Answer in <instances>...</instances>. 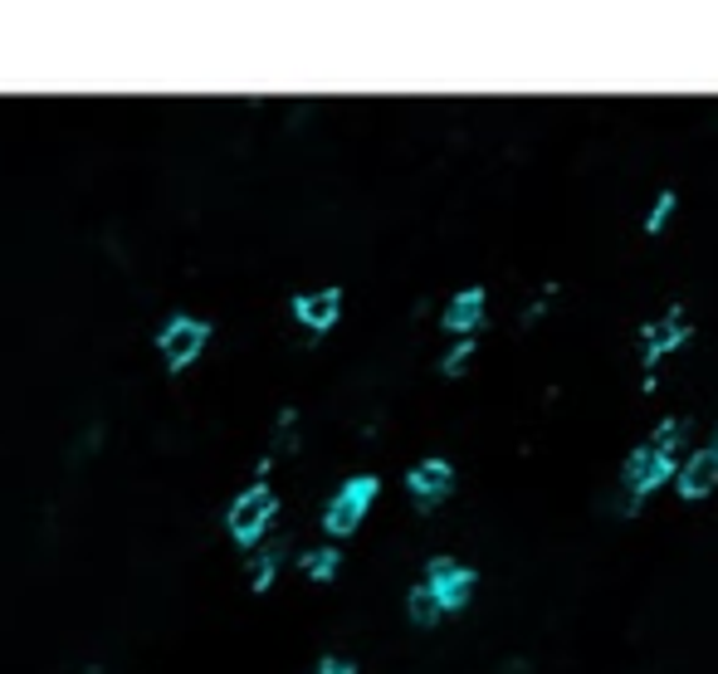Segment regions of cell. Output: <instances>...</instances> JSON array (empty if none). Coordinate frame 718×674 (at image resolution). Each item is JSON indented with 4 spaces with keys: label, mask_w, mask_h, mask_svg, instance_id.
Wrapping results in <instances>:
<instances>
[{
    "label": "cell",
    "mask_w": 718,
    "mask_h": 674,
    "mask_svg": "<svg viewBox=\"0 0 718 674\" xmlns=\"http://www.w3.org/2000/svg\"><path fill=\"white\" fill-rule=\"evenodd\" d=\"M679 445H684V420H659L655 435L640 440V445L626 455V465H620V479H626L630 494L645 498V494H655L659 484H669V479L679 474V465H675Z\"/></svg>",
    "instance_id": "obj_1"
},
{
    "label": "cell",
    "mask_w": 718,
    "mask_h": 674,
    "mask_svg": "<svg viewBox=\"0 0 718 674\" xmlns=\"http://www.w3.org/2000/svg\"><path fill=\"white\" fill-rule=\"evenodd\" d=\"M376 494H382V479H376V474H352L343 488H337L333 498H328V508H323V527H328L333 537L357 533Z\"/></svg>",
    "instance_id": "obj_2"
},
{
    "label": "cell",
    "mask_w": 718,
    "mask_h": 674,
    "mask_svg": "<svg viewBox=\"0 0 718 674\" xmlns=\"http://www.w3.org/2000/svg\"><path fill=\"white\" fill-rule=\"evenodd\" d=\"M274 513H279V498H274V488L259 479V484H249L245 494L230 504L226 527H230V537H235L240 547H249V543H259V537H265V527L274 523Z\"/></svg>",
    "instance_id": "obj_3"
},
{
    "label": "cell",
    "mask_w": 718,
    "mask_h": 674,
    "mask_svg": "<svg viewBox=\"0 0 718 674\" xmlns=\"http://www.w3.org/2000/svg\"><path fill=\"white\" fill-rule=\"evenodd\" d=\"M206 342H210V322L196 318V313H171L167 328L157 332V352L167 361V371H187Z\"/></svg>",
    "instance_id": "obj_4"
},
{
    "label": "cell",
    "mask_w": 718,
    "mask_h": 674,
    "mask_svg": "<svg viewBox=\"0 0 718 674\" xmlns=\"http://www.w3.org/2000/svg\"><path fill=\"white\" fill-rule=\"evenodd\" d=\"M474 582H479V576H474V567L460 562V557H445V552H440V557H431V562H425V586H431L435 601L445 606V615H450V611H464V606H470Z\"/></svg>",
    "instance_id": "obj_5"
},
{
    "label": "cell",
    "mask_w": 718,
    "mask_h": 674,
    "mask_svg": "<svg viewBox=\"0 0 718 674\" xmlns=\"http://www.w3.org/2000/svg\"><path fill=\"white\" fill-rule=\"evenodd\" d=\"M675 488H679V498H708L718 488V435L708 440V445H698L694 455L679 465V474H675Z\"/></svg>",
    "instance_id": "obj_6"
},
{
    "label": "cell",
    "mask_w": 718,
    "mask_h": 674,
    "mask_svg": "<svg viewBox=\"0 0 718 674\" xmlns=\"http://www.w3.org/2000/svg\"><path fill=\"white\" fill-rule=\"evenodd\" d=\"M684 338H689V318L679 308L665 313V318H655V322H645V328H640V361L655 367V361L675 357V347H684Z\"/></svg>",
    "instance_id": "obj_7"
},
{
    "label": "cell",
    "mask_w": 718,
    "mask_h": 674,
    "mask_svg": "<svg viewBox=\"0 0 718 674\" xmlns=\"http://www.w3.org/2000/svg\"><path fill=\"white\" fill-rule=\"evenodd\" d=\"M294 318L304 322L308 332H328L337 318H343V289L328 283V289H308V293H294Z\"/></svg>",
    "instance_id": "obj_8"
},
{
    "label": "cell",
    "mask_w": 718,
    "mask_h": 674,
    "mask_svg": "<svg viewBox=\"0 0 718 674\" xmlns=\"http://www.w3.org/2000/svg\"><path fill=\"white\" fill-rule=\"evenodd\" d=\"M406 488H411V498H415L421 508H435V504H440V498L454 488L450 459L431 455V459H421V465H411V474H406Z\"/></svg>",
    "instance_id": "obj_9"
},
{
    "label": "cell",
    "mask_w": 718,
    "mask_h": 674,
    "mask_svg": "<svg viewBox=\"0 0 718 674\" xmlns=\"http://www.w3.org/2000/svg\"><path fill=\"white\" fill-rule=\"evenodd\" d=\"M484 308H489V293H484L479 283H470V289H460L450 303H445L440 328L454 332V338H474V332L484 328Z\"/></svg>",
    "instance_id": "obj_10"
},
{
    "label": "cell",
    "mask_w": 718,
    "mask_h": 674,
    "mask_svg": "<svg viewBox=\"0 0 718 674\" xmlns=\"http://www.w3.org/2000/svg\"><path fill=\"white\" fill-rule=\"evenodd\" d=\"M406 615H411V621L421 625V631H431V625H440L445 606L435 601V592L421 582V586H411V596H406Z\"/></svg>",
    "instance_id": "obj_11"
},
{
    "label": "cell",
    "mask_w": 718,
    "mask_h": 674,
    "mask_svg": "<svg viewBox=\"0 0 718 674\" xmlns=\"http://www.w3.org/2000/svg\"><path fill=\"white\" fill-rule=\"evenodd\" d=\"M298 567H304L313 582H333L337 567H343V552H337V547H308V552L298 557Z\"/></svg>",
    "instance_id": "obj_12"
},
{
    "label": "cell",
    "mask_w": 718,
    "mask_h": 674,
    "mask_svg": "<svg viewBox=\"0 0 718 674\" xmlns=\"http://www.w3.org/2000/svg\"><path fill=\"white\" fill-rule=\"evenodd\" d=\"M279 562H284V547H265V552L255 557V567H249V592H269L279 576Z\"/></svg>",
    "instance_id": "obj_13"
},
{
    "label": "cell",
    "mask_w": 718,
    "mask_h": 674,
    "mask_svg": "<svg viewBox=\"0 0 718 674\" xmlns=\"http://www.w3.org/2000/svg\"><path fill=\"white\" fill-rule=\"evenodd\" d=\"M474 352H479V342H474V338H460V342H454L450 352H445L440 371H445V377H460V371L470 367V357H474Z\"/></svg>",
    "instance_id": "obj_14"
},
{
    "label": "cell",
    "mask_w": 718,
    "mask_h": 674,
    "mask_svg": "<svg viewBox=\"0 0 718 674\" xmlns=\"http://www.w3.org/2000/svg\"><path fill=\"white\" fill-rule=\"evenodd\" d=\"M669 215H675V191H659L655 205H650V215H645V234H659V230H665Z\"/></svg>",
    "instance_id": "obj_15"
},
{
    "label": "cell",
    "mask_w": 718,
    "mask_h": 674,
    "mask_svg": "<svg viewBox=\"0 0 718 674\" xmlns=\"http://www.w3.org/2000/svg\"><path fill=\"white\" fill-rule=\"evenodd\" d=\"M313 674H357V664H352V660H343V654H323Z\"/></svg>",
    "instance_id": "obj_16"
},
{
    "label": "cell",
    "mask_w": 718,
    "mask_h": 674,
    "mask_svg": "<svg viewBox=\"0 0 718 674\" xmlns=\"http://www.w3.org/2000/svg\"><path fill=\"white\" fill-rule=\"evenodd\" d=\"M84 674H99V670H84Z\"/></svg>",
    "instance_id": "obj_17"
}]
</instances>
